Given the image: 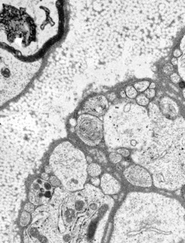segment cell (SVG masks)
<instances>
[{
    "label": "cell",
    "mask_w": 185,
    "mask_h": 243,
    "mask_svg": "<svg viewBox=\"0 0 185 243\" xmlns=\"http://www.w3.org/2000/svg\"><path fill=\"white\" fill-rule=\"evenodd\" d=\"M114 205L93 185L75 192L57 188L50 201L32 213L23 243H101Z\"/></svg>",
    "instance_id": "1"
},
{
    "label": "cell",
    "mask_w": 185,
    "mask_h": 243,
    "mask_svg": "<svg viewBox=\"0 0 185 243\" xmlns=\"http://www.w3.org/2000/svg\"><path fill=\"white\" fill-rule=\"evenodd\" d=\"M184 217L175 199L130 193L115 214L110 243H179L185 238Z\"/></svg>",
    "instance_id": "2"
},
{
    "label": "cell",
    "mask_w": 185,
    "mask_h": 243,
    "mask_svg": "<svg viewBox=\"0 0 185 243\" xmlns=\"http://www.w3.org/2000/svg\"><path fill=\"white\" fill-rule=\"evenodd\" d=\"M152 134L148 144L132 159L152 175L158 188L177 190L185 185V120L167 118L154 103L148 105Z\"/></svg>",
    "instance_id": "3"
},
{
    "label": "cell",
    "mask_w": 185,
    "mask_h": 243,
    "mask_svg": "<svg viewBox=\"0 0 185 243\" xmlns=\"http://www.w3.org/2000/svg\"><path fill=\"white\" fill-rule=\"evenodd\" d=\"M105 140L111 148H132L139 150L145 147L152 134V120L146 110L110 116L104 126Z\"/></svg>",
    "instance_id": "4"
},
{
    "label": "cell",
    "mask_w": 185,
    "mask_h": 243,
    "mask_svg": "<svg viewBox=\"0 0 185 243\" xmlns=\"http://www.w3.org/2000/svg\"><path fill=\"white\" fill-rule=\"evenodd\" d=\"M49 165L64 189L75 192L85 188L88 176L86 157L70 142H63L54 149Z\"/></svg>",
    "instance_id": "5"
},
{
    "label": "cell",
    "mask_w": 185,
    "mask_h": 243,
    "mask_svg": "<svg viewBox=\"0 0 185 243\" xmlns=\"http://www.w3.org/2000/svg\"><path fill=\"white\" fill-rule=\"evenodd\" d=\"M1 28L6 31L11 41L23 39L29 44L35 38V26L29 16L14 8H7L1 16Z\"/></svg>",
    "instance_id": "6"
},
{
    "label": "cell",
    "mask_w": 185,
    "mask_h": 243,
    "mask_svg": "<svg viewBox=\"0 0 185 243\" xmlns=\"http://www.w3.org/2000/svg\"><path fill=\"white\" fill-rule=\"evenodd\" d=\"M76 132L86 145L94 147L101 141L103 137V123L98 118L90 114L81 115L77 119Z\"/></svg>",
    "instance_id": "7"
},
{
    "label": "cell",
    "mask_w": 185,
    "mask_h": 243,
    "mask_svg": "<svg viewBox=\"0 0 185 243\" xmlns=\"http://www.w3.org/2000/svg\"><path fill=\"white\" fill-rule=\"evenodd\" d=\"M53 194V188L50 182L38 178L31 184L29 199L34 205H43L50 201Z\"/></svg>",
    "instance_id": "8"
},
{
    "label": "cell",
    "mask_w": 185,
    "mask_h": 243,
    "mask_svg": "<svg viewBox=\"0 0 185 243\" xmlns=\"http://www.w3.org/2000/svg\"><path fill=\"white\" fill-rule=\"evenodd\" d=\"M124 176L129 183L136 186L150 187L153 183L149 171L140 165H130L124 171Z\"/></svg>",
    "instance_id": "9"
},
{
    "label": "cell",
    "mask_w": 185,
    "mask_h": 243,
    "mask_svg": "<svg viewBox=\"0 0 185 243\" xmlns=\"http://www.w3.org/2000/svg\"><path fill=\"white\" fill-rule=\"evenodd\" d=\"M83 108L88 114L100 117L103 115L107 111L109 102L107 98L104 95H96L86 101Z\"/></svg>",
    "instance_id": "10"
},
{
    "label": "cell",
    "mask_w": 185,
    "mask_h": 243,
    "mask_svg": "<svg viewBox=\"0 0 185 243\" xmlns=\"http://www.w3.org/2000/svg\"><path fill=\"white\" fill-rule=\"evenodd\" d=\"M101 188L106 195L117 194L121 190L119 182L110 174L104 173L101 178Z\"/></svg>",
    "instance_id": "11"
},
{
    "label": "cell",
    "mask_w": 185,
    "mask_h": 243,
    "mask_svg": "<svg viewBox=\"0 0 185 243\" xmlns=\"http://www.w3.org/2000/svg\"><path fill=\"white\" fill-rule=\"evenodd\" d=\"M160 104V110L161 113L167 118H173L178 114V107L175 102L168 98H162Z\"/></svg>",
    "instance_id": "12"
},
{
    "label": "cell",
    "mask_w": 185,
    "mask_h": 243,
    "mask_svg": "<svg viewBox=\"0 0 185 243\" xmlns=\"http://www.w3.org/2000/svg\"><path fill=\"white\" fill-rule=\"evenodd\" d=\"M181 50L183 52V54L181 57L179 59L178 61V71L180 73L181 77L184 79L185 81V35L184 36L181 45Z\"/></svg>",
    "instance_id": "13"
},
{
    "label": "cell",
    "mask_w": 185,
    "mask_h": 243,
    "mask_svg": "<svg viewBox=\"0 0 185 243\" xmlns=\"http://www.w3.org/2000/svg\"><path fill=\"white\" fill-rule=\"evenodd\" d=\"M87 171H88L89 175L92 176V177H97V176H99L101 173L102 170L99 165L92 163L88 165Z\"/></svg>",
    "instance_id": "14"
},
{
    "label": "cell",
    "mask_w": 185,
    "mask_h": 243,
    "mask_svg": "<svg viewBox=\"0 0 185 243\" xmlns=\"http://www.w3.org/2000/svg\"><path fill=\"white\" fill-rule=\"evenodd\" d=\"M31 219H32V215H30L29 213L26 211L22 212L19 221V224L22 227L27 226L30 222Z\"/></svg>",
    "instance_id": "15"
},
{
    "label": "cell",
    "mask_w": 185,
    "mask_h": 243,
    "mask_svg": "<svg viewBox=\"0 0 185 243\" xmlns=\"http://www.w3.org/2000/svg\"><path fill=\"white\" fill-rule=\"evenodd\" d=\"M150 82L145 81H140L139 82H137L134 84V88L136 89L137 92H143L147 90V88L150 85Z\"/></svg>",
    "instance_id": "16"
},
{
    "label": "cell",
    "mask_w": 185,
    "mask_h": 243,
    "mask_svg": "<svg viewBox=\"0 0 185 243\" xmlns=\"http://www.w3.org/2000/svg\"><path fill=\"white\" fill-rule=\"evenodd\" d=\"M136 102L140 106H146L149 104V99L145 94H140L136 97Z\"/></svg>",
    "instance_id": "17"
},
{
    "label": "cell",
    "mask_w": 185,
    "mask_h": 243,
    "mask_svg": "<svg viewBox=\"0 0 185 243\" xmlns=\"http://www.w3.org/2000/svg\"><path fill=\"white\" fill-rule=\"evenodd\" d=\"M126 94L129 98H134L137 97V91L132 86H127L126 88Z\"/></svg>",
    "instance_id": "18"
},
{
    "label": "cell",
    "mask_w": 185,
    "mask_h": 243,
    "mask_svg": "<svg viewBox=\"0 0 185 243\" xmlns=\"http://www.w3.org/2000/svg\"><path fill=\"white\" fill-rule=\"evenodd\" d=\"M109 158L110 161L113 163H117L119 161H121L122 160V156L118 153L112 152L109 155Z\"/></svg>",
    "instance_id": "19"
},
{
    "label": "cell",
    "mask_w": 185,
    "mask_h": 243,
    "mask_svg": "<svg viewBox=\"0 0 185 243\" xmlns=\"http://www.w3.org/2000/svg\"><path fill=\"white\" fill-rule=\"evenodd\" d=\"M49 182L52 185V186L57 187L60 185V180L55 176H52L49 178Z\"/></svg>",
    "instance_id": "20"
},
{
    "label": "cell",
    "mask_w": 185,
    "mask_h": 243,
    "mask_svg": "<svg viewBox=\"0 0 185 243\" xmlns=\"http://www.w3.org/2000/svg\"><path fill=\"white\" fill-rule=\"evenodd\" d=\"M173 67L172 64H171L170 63H167L166 64L164 68H163V71H164V72L167 74V75H170L173 71Z\"/></svg>",
    "instance_id": "21"
},
{
    "label": "cell",
    "mask_w": 185,
    "mask_h": 243,
    "mask_svg": "<svg viewBox=\"0 0 185 243\" xmlns=\"http://www.w3.org/2000/svg\"><path fill=\"white\" fill-rule=\"evenodd\" d=\"M24 211L30 213H33L35 211V205L34 204H32V203H27L24 206Z\"/></svg>",
    "instance_id": "22"
},
{
    "label": "cell",
    "mask_w": 185,
    "mask_h": 243,
    "mask_svg": "<svg viewBox=\"0 0 185 243\" xmlns=\"http://www.w3.org/2000/svg\"><path fill=\"white\" fill-rule=\"evenodd\" d=\"M155 94H156V92H155V89H147L145 91V94H144L149 99V98H154L155 97Z\"/></svg>",
    "instance_id": "23"
},
{
    "label": "cell",
    "mask_w": 185,
    "mask_h": 243,
    "mask_svg": "<svg viewBox=\"0 0 185 243\" xmlns=\"http://www.w3.org/2000/svg\"><path fill=\"white\" fill-rule=\"evenodd\" d=\"M170 79L174 84H178L180 82V77L177 73H173L170 75Z\"/></svg>",
    "instance_id": "24"
},
{
    "label": "cell",
    "mask_w": 185,
    "mask_h": 243,
    "mask_svg": "<svg viewBox=\"0 0 185 243\" xmlns=\"http://www.w3.org/2000/svg\"><path fill=\"white\" fill-rule=\"evenodd\" d=\"M117 152L118 153L120 154V155H123L124 157H126L129 156V155H130L129 150H127V148H121L118 149L117 150Z\"/></svg>",
    "instance_id": "25"
},
{
    "label": "cell",
    "mask_w": 185,
    "mask_h": 243,
    "mask_svg": "<svg viewBox=\"0 0 185 243\" xmlns=\"http://www.w3.org/2000/svg\"><path fill=\"white\" fill-rule=\"evenodd\" d=\"M91 182L93 186H99V185L100 184L101 180L98 177H93L91 179Z\"/></svg>",
    "instance_id": "26"
},
{
    "label": "cell",
    "mask_w": 185,
    "mask_h": 243,
    "mask_svg": "<svg viewBox=\"0 0 185 243\" xmlns=\"http://www.w3.org/2000/svg\"><path fill=\"white\" fill-rule=\"evenodd\" d=\"M182 51L179 49H176L173 51V55L175 58H179L182 56Z\"/></svg>",
    "instance_id": "27"
},
{
    "label": "cell",
    "mask_w": 185,
    "mask_h": 243,
    "mask_svg": "<svg viewBox=\"0 0 185 243\" xmlns=\"http://www.w3.org/2000/svg\"><path fill=\"white\" fill-rule=\"evenodd\" d=\"M41 178H42V180L47 181V180H48L49 179V176L48 173L44 172V173H42L41 174Z\"/></svg>",
    "instance_id": "28"
},
{
    "label": "cell",
    "mask_w": 185,
    "mask_h": 243,
    "mask_svg": "<svg viewBox=\"0 0 185 243\" xmlns=\"http://www.w3.org/2000/svg\"><path fill=\"white\" fill-rule=\"evenodd\" d=\"M116 98V94L114 93H111L110 94H108L107 98L109 99V100H110L111 101H114Z\"/></svg>",
    "instance_id": "29"
},
{
    "label": "cell",
    "mask_w": 185,
    "mask_h": 243,
    "mask_svg": "<svg viewBox=\"0 0 185 243\" xmlns=\"http://www.w3.org/2000/svg\"><path fill=\"white\" fill-rule=\"evenodd\" d=\"M44 170H45V172L47 173H50L52 171L50 165H46V166H45Z\"/></svg>",
    "instance_id": "30"
},
{
    "label": "cell",
    "mask_w": 185,
    "mask_h": 243,
    "mask_svg": "<svg viewBox=\"0 0 185 243\" xmlns=\"http://www.w3.org/2000/svg\"><path fill=\"white\" fill-rule=\"evenodd\" d=\"M171 63L174 65H176L178 64V60L176 58H173L171 59Z\"/></svg>",
    "instance_id": "31"
},
{
    "label": "cell",
    "mask_w": 185,
    "mask_h": 243,
    "mask_svg": "<svg viewBox=\"0 0 185 243\" xmlns=\"http://www.w3.org/2000/svg\"><path fill=\"white\" fill-rule=\"evenodd\" d=\"M155 83H154V82H152V83H151L150 84V85H149V89H154L155 88Z\"/></svg>",
    "instance_id": "32"
},
{
    "label": "cell",
    "mask_w": 185,
    "mask_h": 243,
    "mask_svg": "<svg viewBox=\"0 0 185 243\" xmlns=\"http://www.w3.org/2000/svg\"><path fill=\"white\" fill-rule=\"evenodd\" d=\"M120 94H121V96L122 97H126V92H125V91H121Z\"/></svg>",
    "instance_id": "33"
},
{
    "label": "cell",
    "mask_w": 185,
    "mask_h": 243,
    "mask_svg": "<svg viewBox=\"0 0 185 243\" xmlns=\"http://www.w3.org/2000/svg\"><path fill=\"white\" fill-rule=\"evenodd\" d=\"M86 160H87V162H91L92 161V159L90 158L89 157H86Z\"/></svg>",
    "instance_id": "34"
},
{
    "label": "cell",
    "mask_w": 185,
    "mask_h": 243,
    "mask_svg": "<svg viewBox=\"0 0 185 243\" xmlns=\"http://www.w3.org/2000/svg\"><path fill=\"white\" fill-rule=\"evenodd\" d=\"M180 86L181 87H184V86H185V84H184V82H180Z\"/></svg>",
    "instance_id": "35"
},
{
    "label": "cell",
    "mask_w": 185,
    "mask_h": 243,
    "mask_svg": "<svg viewBox=\"0 0 185 243\" xmlns=\"http://www.w3.org/2000/svg\"><path fill=\"white\" fill-rule=\"evenodd\" d=\"M183 96L185 98V88L184 89V90L183 91Z\"/></svg>",
    "instance_id": "36"
},
{
    "label": "cell",
    "mask_w": 185,
    "mask_h": 243,
    "mask_svg": "<svg viewBox=\"0 0 185 243\" xmlns=\"http://www.w3.org/2000/svg\"><path fill=\"white\" fill-rule=\"evenodd\" d=\"M179 243H185V238L184 239H183L181 242H180Z\"/></svg>",
    "instance_id": "37"
}]
</instances>
